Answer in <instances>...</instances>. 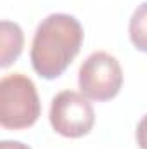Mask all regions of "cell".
<instances>
[{
	"label": "cell",
	"mask_w": 147,
	"mask_h": 149,
	"mask_svg": "<svg viewBox=\"0 0 147 149\" xmlns=\"http://www.w3.org/2000/svg\"><path fill=\"white\" fill-rule=\"evenodd\" d=\"M83 43V26L69 14H50L38 24L31 42V66L42 78L54 80L64 73Z\"/></svg>",
	"instance_id": "cell-1"
},
{
	"label": "cell",
	"mask_w": 147,
	"mask_h": 149,
	"mask_svg": "<svg viewBox=\"0 0 147 149\" xmlns=\"http://www.w3.org/2000/svg\"><path fill=\"white\" fill-rule=\"evenodd\" d=\"M42 106L31 78L23 73L0 80V125L9 130H23L35 125Z\"/></svg>",
	"instance_id": "cell-2"
},
{
	"label": "cell",
	"mask_w": 147,
	"mask_h": 149,
	"mask_svg": "<svg viewBox=\"0 0 147 149\" xmlns=\"http://www.w3.org/2000/svg\"><path fill=\"white\" fill-rule=\"evenodd\" d=\"M81 94L92 101H109L118 95L123 85V70L119 61L109 52L97 50L90 54L78 71Z\"/></svg>",
	"instance_id": "cell-3"
},
{
	"label": "cell",
	"mask_w": 147,
	"mask_h": 149,
	"mask_svg": "<svg viewBox=\"0 0 147 149\" xmlns=\"http://www.w3.org/2000/svg\"><path fill=\"white\" fill-rule=\"evenodd\" d=\"M49 118L52 128L69 139L87 135L95 123L92 104L83 94L74 90H62L52 99Z\"/></svg>",
	"instance_id": "cell-4"
},
{
	"label": "cell",
	"mask_w": 147,
	"mask_h": 149,
	"mask_svg": "<svg viewBox=\"0 0 147 149\" xmlns=\"http://www.w3.org/2000/svg\"><path fill=\"white\" fill-rule=\"evenodd\" d=\"M24 33L17 23L2 21L0 23V66L9 68L23 52Z\"/></svg>",
	"instance_id": "cell-5"
},
{
	"label": "cell",
	"mask_w": 147,
	"mask_h": 149,
	"mask_svg": "<svg viewBox=\"0 0 147 149\" xmlns=\"http://www.w3.org/2000/svg\"><path fill=\"white\" fill-rule=\"evenodd\" d=\"M128 33L133 47L140 52H147V2L140 3L132 14Z\"/></svg>",
	"instance_id": "cell-6"
},
{
	"label": "cell",
	"mask_w": 147,
	"mask_h": 149,
	"mask_svg": "<svg viewBox=\"0 0 147 149\" xmlns=\"http://www.w3.org/2000/svg\"><path fill=\"white\" fill-rule=\"evenodd\" d=\"M135 137H137V144H139V148L140 149H147V114L139 121Z\"/></svg>",
	"instance_id": "cell-7"
},
{
	"label": "cell",
	"mask_w": 147,
	"mask_h": 149,
	"mask_svg": "<svg viewBox=\"0 0 147 149\" xmlns=\"http://www.w3.org/2000/svg\"><path fill=\"white\" fill-rule=\"evenodd\" d=\"M0 149H31V148H28L26 144L17 142V141H3L0 144Z\"/></svg>",
	"instance_id": "cell-8"
}]
</instances>
